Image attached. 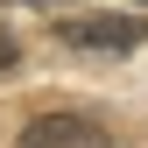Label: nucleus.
Masks as SVG:
<instances>
[{
	"label": "nucleus",
	"mask_w": 148,
	"mask_h": 148,
	"mask_svg": "<svg viewBox=\"0 0 148 148\" xmlns=\"http://www.w3.org/2000/svg\"><path fill=\"white\" fill-rule=\"evenodd\" d=\"M71 49H113V57H127V49H141V21L134 14H78V21H64L57 28Z\"/></svg>",
	"instance_id": "1"
},
{
	"label": "nucleus",
	"mask_w": 148,
	"mask_h": 148,
	"mask_svg": "<svg viewBox=\"0 0 148 148\" xmlns=\"http://www.w3.org/2000/svg\"><path fill=\"white\" fill-rule=\"evenodd\" d=\"M99 134H92L85 120H71V113H42V120H28L21 127V141L14 148H92Z\"/></svg>",
	"instance_id": "2"
},
{
	"label": "nucleus",
	"mask_w": 148,
	"mask_h": 148,
	"mask_svg": "<svg viewBox=\"0 0 148 148\" xmlns=\"http://www.w3.org/2000/svg\"><path fill=\"white\" fill-rule=\"evenodd\" d=\"M7 64H14V35L0 28V71H7Z\"/></svg>",
	"instance_id": "3"
},
{
	"label": "nucleus",
	"mask_w": 148,
	"mask_h": 148,
	"mask_svg": "<svg viewBox=\"0 0 148 148\" xmlns=\"http://www.w3.org/2000/svg\"><path fill=\"white\" fill-rule=\"evenodd\" d=\"M92 148H113V141H92Z\"/></svg>",
	"instance_id": "4"
}]
</instances>
